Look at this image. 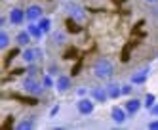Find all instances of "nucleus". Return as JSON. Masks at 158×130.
Returning <instances> with one entry per match:
<instances>
[{
	"label": "nucleus",
	"mask_w": 158,
	"mask_h": 130,
	"mask_svg": "<svg viewBox=\"0 0 158 130\" xmlns=\"http://www.w3.org/2000/svg\"><path fill=\"white\" fill-rule=\"evenodd\" d=\"M38 25H40V29H42V33H50V29H52V21H50L48 17H42V19L38 21Z\"/></svg>",
	"instance_id": "nucleus-18"
},
{
	"label": "nucleus",
	"mask_w": 158,
	"mask_h": 130,
	"mask_svg": "<svg viewBox=\"0 0 158 130\" xmlns=\"http://www.w3.org/2000/svg\"><path fill=\"white\" fill-rule=\"evenodd\" d=\"M8 46H10V37H8V33H6V31H2V33H0V48L6 50Z\"/></svg>",
	"instance_id": "nucleus-19"
},
{
	"label": "nucleus",
	"mask_w": 158,
	"mask_h": 130,
	"mask_svg": "<svg viewBox=\"0 0 158 130\" xmlns=\"http://www.w3.org/2000/svg\"><path fill=\"white\" fill-rule=\"evenodd\" d=\"M110 119L114 121V123H118V124H122L124 121L128 119V111L122 109V107H112V111H110Z\"/></svg>",
	"instance_id": "nucleus-9"
},
{
	"label": "nucleus",
	"mask_w": 158,
	"mask_h": 130,
	"mask_svg": "<svg viewBox=\"0 0 158 130\" xmlns=\"http://www.w3.org/2000/svg\"><path fill=\"white\" fill-rule=\"evenodd\" d=\"M42 82H44V86H46V88H52V86H53V80H52V77H50V75L44 77V80H42Z\"/></svg>",
	"instance_id": "nucleus-21"
},
{
	"label": "nucleus",
	"mask_w": 158,
	"mask_h": 130,
	"mask_svg": "<svg viewBox=\"0 0 158 130\" xmlns=\"http://www.w3.org/2000/svg\"><path fill=\"white\" fill-rule=\"evenodd\" d=\"M149 128H151V130H158V121H152V123H149Z\"/></svg>",
	"instance_id": "nucleus-23"
},
{
	"label": "nucleus",
	"mask_w": 158,
	"mask_h": 130,
	"mask_svg": "<svg viewBox=\"0 0 158 130\" xmlns=\"http://www.w3.org/2000/svg\"><path fill=\"white\" fill-rule=\"evenodd\" d=\"M89 96H92V98H94L95 101L103 103V101H107L109 94H107V88H101V86H94L92 90H89Z\"/></svg>",
	"instance_id": "nucleus-7"
},
{
	"label": "nucleus",
	"mask_w": 158,
	"mask_h": 130,
	"mask_svg": "<svg viewBox=\"0 0 158 130\" xmlns=\"http://www.w3.org/2000/svg\"><path fill=\"white\" fill-rule=\"evenodd\" d=\"M53 42L55 44H65L67 42V33L65 31H55L53 33Z\"/></svg>",
	"instance_id": "nucleus-17"
},
{
	"label": "nucleus",
	"mask_w": 158,
	"mask_h": 130,
	"mask_svg": "<svg viewBox=\"0 0 158 130\" xmlns=\"http://www.w3.org/2000/svg\"><path fill=\"white\" fill-rule=\"evenodd\" d=\"M131 90H133L131 84H124V86H122V94H131Z\"/></svg>",
	"instance_id": "nucleus-22"
},
{
	"label": "nucleus",
	"mask_w": 158,
	"mask_h": 130,
	"mask_svg": "<svg viewBox=\"0 0 158 130\" xmlns=\"http://www.w3.org/2000/svg\"><path fill=\"white\" fill-rule=\"evenodd\" d=\"M29 42H31V34H29V31L19 33L17 37H15V44H17V46H29Z\"/></svg>",
	"instance_id": "nucleus-14"
},
{
	"label": "nucleus",
	"mask_w": 158,
	"mask_h": 130,
	"mask_svg": "<svg viewBox=\"0 0 158 130\" xmlns=\"http://www.w3.org/2000/svg\"><path fill=\"white\" fill-rule=\"evenodd\" d=\"M154 101H156V98L152 96V94H147V98H145V107H152V105H154Z\"/></svg>",
	"instance_id": "nucleus-20"
},
{
	"label": "nucleus",
	"mask_w": 158,
	"mask_h": 130,
	"mask_svg": "<svg viewBox=\"0 0 158 130\" xmlns=\"http://www.w3.org/2000/svg\"><path fill=\"white\" fill-rule=\"evenodd\" d=\"M44 82H38L36 78H35V75H31V77H27L25 80H23V90L27 92V94H31V96H40V94L44 92Z\"/></svg>",
	"instance_id": "nucleus-2"
},
{
	"label": "nucleus",
	"mask_w": 158,
	"mask_h": 130,
	"mask_svg": "<svg viewBox=\"0 0 158 130\" xmlns=\"http://www.w3.org/2000/svg\"><path fill=\"white\" fill-rule=\"evenodd\" d=\"M76 109H78V113H80V115H92L94 113V103H92V100L82 98L80 101L76 103Z\"/></svg>",
	"instance_id": "nucleus-6"
},
{
	"label": "nucleus",
	"mask_w": 158,
	"mask_h": 130,
	"mask_svg": "<svg viewBox=\"0 0 158 130\" xmlns=\"http://www.w3.org/2000/svg\"><path fill=\"white\" fill-rule=\"evenodd\" d=\"M92 71H94V77H97V78H109L114 73V65H112V61L107 60V57H101V60H97L94 63Z\"/></svg>",
	"instance_id": "nucleus-1"
},
{
	"label": "nucleus",
	"mask_w": 158,
	"mask_h": 130,
	"mask_svg": "<svg viewBox=\"0 0 158 130\" xmlns=\"http://www.w3.org/2000/svg\"><path fill=\"white\" fill-rule=\"evenodd\" d=\"M147 2H151V4H156V2H158V0H147Z\"/></svg>",
	"instance_id": "nucleus-25"
},
{
	"label": "nucleus",
	"mask_w": 158,
	"mask_h": 130,
	"mask_svg": "<svg viewBox=\"0 0 158 130\" xmlns=\"http://www.w3.org/2000/svg\"><path fill=\"white\" fill-rule=\"evenodd\" d=\"M55 86H57L59 92H67V90L71 88V78H69V77H65V75H61L57 80H55Z\"/></svg>",
	"instance_id": "nucleus-10"
},
{
	"label": "nucleus",
	"mask_w": 158,
	"mask_h": 130,
	"mask_svg": "<svg viewBox=\"0 0 158 130\" xmlns=\"http://www.w3.org/2000/svg\"><path fill=\"white\" fill-rule=\"evenodd\" d=\"M107 94H109V98H118L122 94V86L116 84V82H109L107 84Z\"/></svg>",
	"instance_id": "nucleus-12"
},
{
	"label": "nucleus",
	"mask_w": 158,
	"mask_h": 130,
	"mask_svg": "<svg viewBox=\"0 0 158 130\" xmlns=\"http://www.w3.org/2000/svg\"><path fill=\"white\" fill-rule=\"evenodd\" d=\"M65 11L69 14V17H71V19H74V21H78V23L86 19L84 10L78 6V4H74V2H67V4H65Z\"/></svg>",
	"instance_id": "nucleus-3"
},
{
	"label": "nucleus",
	"mask_w": 158,
	"mask_h": 130,
	"mask_svg": "<svg viewBox=\"0 0 158 130\" xmlns=\"http://www.w3.org/2000/svg\"><path fill=\"white\" fill-rule=\"evenodd\" d=\"M42 8L38 6V4H31L27 10H25V14H27V19L29 21H40L42 19Z\"/></svg>",
	"instance_id": "nucleus-5"
},
{
	"label": "nucleus",
	"mask_w": 158,
	"mask_h": 130,
	"mask_svg": "<svg viewBox=\"0 0 158 130\" xmlns=\"http://www.w3.org/2000/svg\"><path fill=\"white\" fill-rule=\"evenodd\" d=\"M27 31H29L31 37H35V38H40V37H42V29H40V25H36L35 21H31V23H29Z\"/></svg>",
	"instance_id": "nucleus-15"
},
{
	"label": "nucleus",
	"mask_w": 158,
	"mask_h": 130,
	"mask_svg": "<svg viewBox=\"0 0 158 130\" xmlns=\"http://www.w3.org/2000/svg\"><path fill=\"white\" fill-rule=\"evenodd\" d=\"M151 113H152V115H158V103H156V105H152V107H151Z\"/></svg>",
	"instance_id": "nucleus-24"
},
{
	"label": "nucleus",
	"mask_w": 158,
	"mask_h": 130,
	"mask_svg": "<svg viewBox=\"0 0 158 130\" xmlns=\"http://www.w3.org/2000/svg\"><path fill=\"white\" fill-rule=\"evenodd\" d=\"M128 111V115H133V113H137L141 109V100H130L126 101V107H124Z\"/></svg>",
	"instance_id": "nucleus-13"
},
{
	"label": "nucleus",
	"mask_w": 158,
	"mask_h": 130,
	"mask_svg": "<svg viewBox=\"0 0 158 130\" xmlns=\"http://www.w3.org/2000/svg\"><path fill=\"white\" fill-rule=\"evenodd\" d=\"M147 77H149V69H141L135 75H131V82L133 84H143V82L147 80Z\"/></svg>",
	"instance_id": "nucleus-11"
},
{
	"label": "nucleus",
	"mask_w": 158,
	"mask_h": 130,
	"mask_svg": "<svg viewBox=\"0 0 158 130\" xmlns=\"http://www.w3.org/2000/svg\"><path fill=\"white\" fill-rule=\"evenodd\" d=\"M15 128H17V130H27V128H35V121H32V119H25V121H19V123L15 124Z\"/></svg>",
	"instance_id": "nucleus-16"
},
{
	"label": "nucleus",
	"mask_w": 158,
	"mask_h": 130,
	"mask_svg": "<svg viewBox=\"0 0 158 130\" xmlns=\"http://www.w3.org/2000/svg\"><path fill=\"white\" fill-rule=\"evenodd\" d=\"M25 17H27V14L21 8H12V11H10V21H12L14 25H21Z\"/></svg>",
	"instance_id": "nucleus-8"
},
{
	"label": "nucleus",
	"mask_w": 158,
	"mask_h": 130,
	"mask_svg": "<svg viewBox=\"0 0 158 130\" xmlns=\"http://www.w3.org/2000/svg\"><path fill=\"white\" fill-rule=\"evenodd\" d=\"M21 57H23L25 63H35L42 57V50L40 48H27L23 54H21Z\"/></svg>",
	"instance_id": "nucleus-4"
}]
</instances>
